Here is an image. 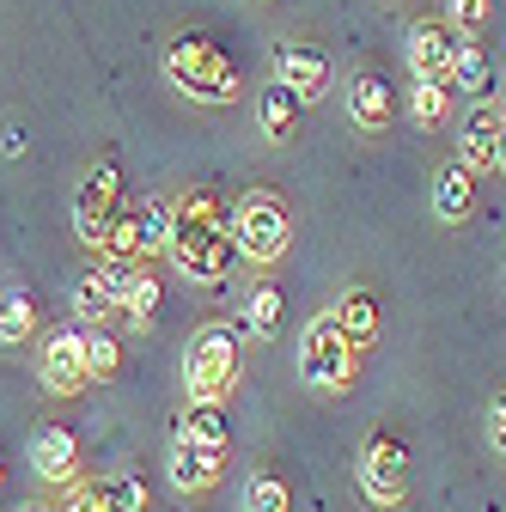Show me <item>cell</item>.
Masks as SVG:
<instances>
[{
	"instance_id": "1",
	"label": "cell",
	"mask_w": 506,
	"mask_h": 512,
	"mask_svg": "<svg viewBox=\"0 0 506 512\" xmlns=\"http://www.w3.org/2000/svg\"><path fill=\"white\" fill-rule=\"evenodd\" d=\"M165 256L189 275V281H208L220 287L238 263L232 232H226V202L220 189H189V196L171 208V232H165Z\"/></svg>"
},
{
	"instance_id": "2",
	"label": "cell",
	"mask_w": 506,
	"mask_h": 512,
	"mask_svg": "<svg viewBox=\"0 0 506 512\" xmlns=\"http://www.w3.org/2000/svg\"><path fill=\"white\" fill-rule=\"evenodd\" d=\"M165 80L196 104H238V92H244L238 61L202 31H183V37L165 43Z\"/></svg>"
},
{
	"instance_id": "3",
	"label": "cell",
	"mask_w": 506,
	"mask_h": 512,
	"mask_svg": "<svg viewBox=\"0 0 506 512\" xmlns=\"http://www.w3.org/2000/svg\"><path fill=\"white\" fill-rule=\"evenodd\" d=\"M226 232H232V250L250 256V263H281L287 244H293V214L275 189H244V196L226 208Z\"/></svg>"
},
{
	"instance_id": "4",
	"label": "cell",
	"mask_w": 506,
	"mask_h": 512,
	"mask_svg": "<svg viewBox=\"0 0 506 512\" xmlns=\"http://www.w3.org/2000/svg\"><path fill=\"white\" fill-rule=\"evenodd\" d=\"M238 330L226 324H202L196 336L183 342V384H189V403H226L232 384H238Z\"/></svg>"
},
{
	"instance_id": "5",
	"label": "cell",
	"mask_w": 506,
	"mask_h": 512,
	"mask_svg": "<svg viewBox=\"0 0 506 512\" xmlns=\"http://www.w3.org/2000/svg\"><path fill=\"white\" fill-rule=\"evenodd\" d=\"M360 372V348L336 330V317H311L305 336H299V378L311 384V391H348Z\"/></svg>"
},
{
	"instance_id": "6",
	"label": "cell",
	"mask_w": 506,
	"mask_h": 512,
	"mask_svg": "<svg viewBox=\"0 0 506 512\" xmlns=\"http://www.w3.org/2000/svg\"><path fill=\"white\" fill-rule=\"evenodd\" d=\"M354 476H360V494H366L372 506H403V488H409V445H403L397 433H372V439L360 445Z\"/></svg>"
},
{
	"instance_id": "7",
	"label": "cell",
	"mask_w": 506,
	"mask_h": 512,
	"mask_svg": "<svg viewBox=\"0 0 506 512\" xmlns=\"http://www.w3.org/2000/svg\"><path fill=\"white\" fill-rule=\"evenodd\" d=\"M458 147H464V171L470 177H500L506 171V110H500V92L476 98L464 128H458Z\"/></svg>"
},
{
	"instance_id": "8",
	"label": "cell",
	"mask_w": 506,
	"mask_h": 512,
	"mask_svg": "<svg viewBox=\"0 0 506 512\" xmlns=\"http://www.w3.org/2000/svg\"><path fill=\"white\" fill-rule=\"evenodd\" d=\"M116 214H122V171L116 165H92L80 177V189H74V232H80V244L104 250V232H110Z\"/></svg>"
},
{
	"instance_id": "9",
	"label": "cell",
	"mask_w": 506,
	"mask_h": 512,
	"mask_svg": "<svg viewBox=\"0 0 506 512\" xmlns=\"http://www.w3.org/2000/svg\"><path fill=\"white\" fill-rule=\"evenodd\" d=\"M275 80L293 86L299 104H318V98L330 92L336 68H330V55H324L318 43H287V49H275Z\"/></svg>"
},
{
	"instance_id": "10",
	"label": "cell",
	"mask_w": 506,
	"mask_h": 512,
	"mask_svg": "<svg viewBox=\"0 0 506 512\" xmlns=\"http://www.w3.org/2000/svg\"><path fill=\"white\" fill-rule=\"evenodd\" d=\"M43 384H49L55 397H80L86 384H92V372H86V336H80V324L55 330V336L43 342Z\"/></svg>"
},
{
	"instance_id": "11",
	"label": "cell",
	"mask_w": 506,
	"mask_h": 512,
	"mask_svg": "<svg viewBox=\"0 0 506 512\" xmlns=\"http://www.w3.org/2000/svg\"><path fill=\"white\" fill-rule=\"evenodd\" d=\"M348 122L360 128V135H385V128L397 122V92L385 74H360L348 86Z\"/></svg>"
},
{
	"instance_id": "12",
	"label": "cell",
	"mask_w": 506,
	"mask_h": 512,
	"mask_svg": "<svg viewBox=\"0 0 506 512\" xmlns=\"http://www.w3.org/2000/svg\"><path fill=\"white\" fill-rule=\"evenodd\" d=\"M165 470H171V488L177 494H208L220 482V464L202 452L196 439H189L183 427H171V452H165Z\"/></svg>"
},
{
	"instance_id": "13",
	"label": "cell",
	"mask_w": 506,
	"mask_h": 512,
	"mask_svg": "<svg viewBox=\"0 0 506 512\" xmlns=\"http://www.w3.org/2000/svg\"><path fill=\"white\" fill-rule=\"evenodd\" d=\"M452 43H458V31H452L446 19H421V25L409 31V74H415V80H446Z\"/></svg>"
},
{
	"instance_id": "14",
	"label": "cell",
	"mask_w": 506,
	"mask_h": 512,
	"mask_svg": "<svg viewBox=\"0 0 506 512\" xmlns=\"http://www.w3.org/2000/svg\"><path fill=\"white\" fill-rule=\"evenodd\" d=\"M31 470L43 482H74L80 476V433L74 427H43L31 439Z\"/></svg>"
},
{
	"instance_id": "15",
	"label": "cell",
	"mask_w": 506,
	"mask_h": 512,
	"mask_svg": "<svg viewBox=\"0 0 506 512\" xmlns=\"http://www.w3.org/2000/svg\"><path fill=\"white\" fill-rule=\"evenodd\" d=\"M427 202H433V214L446 220V226H464V220L476 214V177H470L464 165H439V171H433V189H427Z\"/></svg>"
},
{
	"instance_id": "16",
	"label": "cell",
	"mask_w": 506,
	"mask_h": 512,
	"mask_svg": "<svg viewBox=\"0 0 506 512\" xmlns=\"http://www.w3.org/2000/svg\"><path fill=\"white\" fill-rule=\"evenodd\" d=\"M43 317H49V305H43V293L37 287H7V293H0V342H31L37 330H43Z\"/></svg>"
},
{
	"instance_id": "17",
	"label": "cell",
	"mask_w": 506,
	"mask_h": 512,
	"mask_svg": "<svg viewBox=\"0 0 506 512\" xmlns=\"http://www.w3.org/2000/svg\"><path fill=\"white\" fill-rule=\"evenodd\" d=\"M446 86H464L470 98H482L488 86H494V55H488V43L470 31H458V43H452V68H446Z\"/></svg>"
},
{
	"instance_id": "18",
	"label": "cell",
	"mask_w": 506,
	"mask_h": 512,
	"mask_svg": "<svg viewBox=\"0 0 506 512\" xmlns=\"http://www.w3.org/2000/svg\"><path fill=\"white\" fill-rule=\"evenodd\" d=\"M189 439L202 445V452L226 470V458H232V427H226V415H220V403H189V415L177 421Z\"/></svg>"
},
{
	"instance_id": "19",
	"label": "cell",
	"mask_w": 506,
	"mask_h": 512,
	"mask_svg": "<svg viewBox=\"0 0 506 512\" xmlns=\"http://www.w3.org/2000/svg\"><path fill=\"white\" fill-rule=\"evenodd\" d=\"M281 324H287V287L281 281H263L257 293L244 299V330L257 336V342H275Z\"/></svg>"
},
{
	"instance_id": "20",
	"label": "cell",
	"mask_w": 506,
	"mask_h": 512,
	"mask_svg": "<svg viewBox=\"0 0 506 512\" xmlns=\"http://www.w3.org/2000/svg\"><path fill=\"white\" fill-rule=\"evenodd\" d=\"M330 317H336V330H342L354 348H366V342L378 336V299H372L366 287H348V293L336 299V311H330Z\"/></svg>"
},
{
	"instance_id": "21",
	"label": "cell",
	"mask_w": 506,
	"mask_h": 512,
	"mask_svg": "<svg viewBox=\"0 0 506 512\" xmlns=\"http://www.w3.org/2000/svg\"><path fill=\"white\" fill-rule=\"evenodd\" d=\"M299 98H293V86H281V80H269L263 86V98H257V116H263V135L269 141H293V128H299Z\"/></svg>"
},
{
	"instance_id": "22",
	"label": "cell",
	"mask_w": 506,
	"mask_h": 512,
	"mask_svg": "<svg viewBox=\"0 0 506 512\" xmlns=\"http://www.w3.org/2000/svg\"><path fill=\"white\" fill-rule=\"evenodd\" d=\"M446 116H452V86H446V80H415V92H409V122H415V128H446Z\"/></svg>"
},
{
	"instance_id": "23",
	"label": "cell",
	"mask_w": 506,
	"mask_h": 512,
	"mask_svg": "<svg viewBox=\"0 0 506 512\" xmlns=\"http://www.w3.org/2000/svg\"><path fill=\"white\" fill-rule=\"evenodd\" d=\"M159 305H165V287H159V275H153V269H141V275H135V287H129V299H122L116 311L129 317V330H153Z\"/></svg>"
},
{
	"instance_id": "24",
	"label": "cell",
	"mask_w": 506,
	"mask_h": 512,
	"mask_svg": "<svg viewBox=\"0 0 506 512\" xmlns=\"http://www.w3.org/2000/svg\"><path fill=\"white\" fill-rule=\"evenodd\" d=\"M141 269H147V263H135V256H110V250H104V263H98L92 275H98V287H104L110 311L129 299V287H135V275H141Z\"/></svg>"
},
{
	"instance_id": "25",
	"label": "cell",
	"mask_w": 506,
	"mask_h": 512,
	"mask_svg": "<svg viewBox=\"0 0 506 512\" xmlns=\"http://www.w3.org/2000/svg\"><path fill=\"white\" fill-rule=\"evenodd\" d=\"M86 336V372L92 378H116L122 372V342L104 330V324H92V330H80Z\"/></svg>"
},
{
	"instance_id": "26",
	"label": "cell",
	"mask_w": 506,
	"mask_h": 512,
	"mask_svg": "<svg viewBox=\"0 0 506 512\" xmlns=\"http://www.w3.org/2000/svg\"><path fill=\"white\" fill-rule=\"evenodd\" d=\"M244 512H293V488L269 470V476H250L244 488Z\"/></svg>"
},
{
	"instance_id": "27",
	"label": "cell",
	"mask_w": 506,
	"mask_h": 512,
	"mask_svg": "<svg viewBox=\"0 0 506 512\" xmlns=\"http://www.w3.org/2000/svg\"><path fill=\"white\" fill-rule=\"evenodd\" d=\"M74 317H80V330H92V324H104L110 317V299H104V287H98V275H80L74 281Z\"/></svg>"
},
{
	"instance_id": "28",
	"label": "cell",
	"mask_w": 506,
	"mask_h": 512,
	"mask_svg": "<svg viewBox=\"0 0 506 512\" xmlns=\"http://www.w3.org/2000/svg\"><path fill=\"white\" fill-rule=\"evenodd\" d=\"M104 494L116 512H147V482L135 470H122V476H104Z\"/></svg>"
},
{
	"instance_id": "29",
	"label": "cell",
	"mask_w": 506,
	"mask_h": 512,
	"mask_svg": "<svg viewBox=\"0 0 506 512\" xmlns=\"http://www.w3.org/2000/svg\"><path fill=\"white\" fill-rule=\"evenodd\" d=\"M488 13H494V0H452V13H446V25L470 37V31H482V25H488Z\"/></svg>"
},
{
	"instance_id": "30",
	"label": "cell",
	"mask_w": 506,
	"mask_h": 512,
	"mask_svg": "<svg viewBox=\"0 0 506 512\" xmlns=\"http://www.w3.org/2000/svg\"><path fill=\"white\" fill-rule=\"evenodd\" d=\"M61 512H116L110 506V494H104V482H86V488H74V500L61 506Z\"/></svg>"
},
{
	"instance_id": "31",
	"label": "cell",
	"mask_w": 506,
	"mask_h": 512,
	"mask_svg": "<svg viewBox=\"0 0 506 512\" xmlns=\"http://www.w3.org/2000/svg\"><path fill=\"white\" fill-rule=\"evenodd\" d=\"M488 445H494V452H506V397L488 403Z\"/></svg>"
},
{
	"instance_id": "32",
	"label": "cell",
	"mask_w": 506,
	"mask_h": 512,
	"mask_svg": "<svg viewBox=\"0 0 506 512\" xmlns=\"http://www.w3.org/2000/svg\"><path fill=\"white\" fill-rule=\"evenodd\" d=\"M0 500H7V464H0Z\"/></svg>"
},
{
	"instance_id": "33",
	"label": "cell",
	"mask_w": 506,
	"mask_h": 512,
	"mask_svg": "<svg viewBox=\"0 0 506 512\" xmlns=\"http://www.w3.org/2000/svg\"><path fill=\"white\" fill-rule=\"evenodd\" d=\"M25 512H49V506H25Z\"/></svg>"
}]
</instances>
